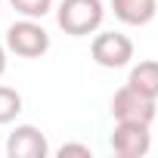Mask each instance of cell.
Wrapping results in <instances>:
<instances>
[{
  "label": "cell",
  "instance_id": "obj_1",
  "mask_svg": "<svg viewBox=\"0 0 158 158\" xmlns=\"http://www.w3.org/2000/svg\"><path fill=\"white\" fill-rule=\"evenodd\" d=\"M106 19L102 0H62L56 10V22L71 37H87L93 34Z\"/></svg>",
  "mask_w": 158,
  "mask_h": 158
},
{
  "label": "cell",
  "instance_id": "obj_2",
  "mask_svg": "<svg viewBox=\"0 0 158 158\" xmlns=\"http://www.w3.org/2000/svg\"><path fill=\"white\" fill-rule=\"evenodd\" d=\"M6 50L22 56V59H37L50 50V34L37 19L25 16L22 22H13L6 28Z\"/></svg>",
  "mask_w": 158,
  "mask_h": 158
},
{
  "label": "cell",
  "instance_id": "obj_3",
  "mask_svg": "<svg viewBox=\"0 0 158 158\" xmlns=\"http://www.w3.org/2000/svg\"><path fill=\"white\" fill-rule=\"evenodd\" d=\"M90 53H93V62L102 68H124L133 59V40L121 31H102L93 37Z\"/></svg>",
  "mask_w": 158,
  "mask_h": 158
},
{
  "label": "cell",
  "instance_id": "obj_4",
  "mask_svg": "<svg viewBox=\"0 0 158 158\" xmlns=\"http://www.w3.org/2000/svg\"><path fill=\"white\" fill-rule=\"evenodd\" d=\"M112 115H115V121L152 124L155 115H158V106H155L152 96H143L139 90H133V87L124 84V87L115 90V96H112Z\"/></svg>",
  "mask_w": 158,
  "mask_h": 158
},
{
  "label": "cell",
  "instance_id": "obj_5",
  "mask_svg": "<svg viewBox=\"0 0 158 158\" xmlns=\"http://www.w3.org/2000/svg\"><path fill=\"white\" fill-rule=\"evenodd\" d=\"M112 152L121 158H139L152 149V133L149 124H136V121H118L112 130Z\"/></svg>",
  "mask_w": 158,
  "mask_h": 158
},
{
  "label": "cell",
  "instance_id": "obj_6",
  "mask_svg": "<svg viewBox=\"0 0 158 158\" xmlns=\"http://www.w3.org/2000/svg\"><path fill=\"white\" fill-rule=\"evenodd\" d=\"M6 155L10 158H47L50 143L34 124H19L6 139Z\"/></svg>",
  "mask_w": 158,
  "mask_h": 158
},
{
  "label": "cell",
  "instance_id": "obj_7",
  "mask_svg": "<svg viewBox=\"0 0 158 158\" xmlns=\"http://www.w3.org/2000/svg\"><path fill=\"white\" fill-rule=\"evenodd\" d=\"M112 10L124 25H149L158 13L155 0H112Z\"/></svg>",
  "mask_w": 158,
  "mask_h": 158
},
{
  "label": "cell",
  "instance_id": "obj_8",
  "mask_svg": "<svg viewBox=\"0 0 158 158\" xmlns=\"http://www.w3.org/2000/svg\"><path fill=\"white\" fill-rule=\"evenodd\" d=\"M127 87L139 90L143 96L158 99V62L155 59H146V62L133 65L130 68V77H127Z\"/></svg>",
  "mask_w": 158,
  "mask_h": 158
},
{
  "label": "cell",
  "instance_id": "obj_9",
  "mask_svg": "<svg viewBox=\"0 0 158 158\" xmlns=\"http://www.w3.org/2000/svg\"><path fill=\"white\" fill-rule=\"evenodd\" d=\"M19 112H22V96H19V90L0 84V124L16 121V115H19Z\"/></svg>",
  "mask_w": 158,
  "mask_h": 158
},
{
  "label": "cell",
  "instance_id": "obj_10",
  "mask_svg": "<svg viewBox=\"0 0 158 158\" xmlns=\"http://www.w3.org/2000/svg\"><path fill=\"white\" fill-rule=\"evenodd\" d=\"M16 6V13L28 16V19H44L50 10H53V0H10Z\"/></svg>",
  "mask_w": 158,
  "mask_h": 158
},
{
  "label": "cell",
  "instance_id": "obj_11",
  "mask_svg": "<svg viewBox=\"0 0 158 158\" xmlns=\"http://www.w3.org/2000/svg\"><path fill=\"white\" fill-rule=\"evenodd\" d=\"M59 155L65 158V155H84V158H90L93 155V149L90 146H84V143H65L62 149H59Z\"/></svg>",
  "mask_w": 158,
  "mask_h": 158
},
{
  "label": "cell",
  "instance_id": "obj_12",
  "mask_svg": "<svg viewBox=\"0 0 158 158\" xmlns=\"http://www.w3.org/2000/svg\"><path fill=\"white\" fill-rule=\"evenodd\" d=\"M3 71H6V47L0 44V74H3Z\"/></svg>",
  "mask_w": 158,
  "mask_h": 158
}]
</instances>
